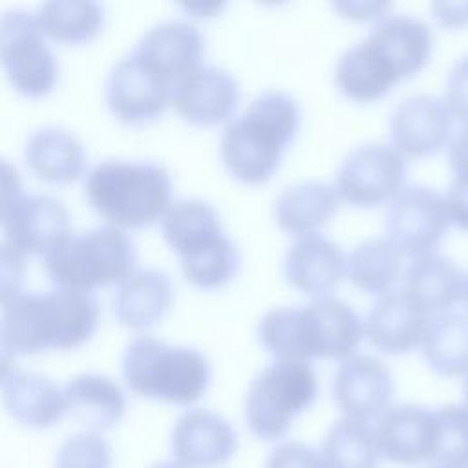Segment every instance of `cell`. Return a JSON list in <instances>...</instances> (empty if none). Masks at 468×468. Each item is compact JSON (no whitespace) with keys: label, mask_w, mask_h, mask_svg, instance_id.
Instances as JSON below:
<instances>
[{"label":"cell","mask_w":468,"mask_h":468,"mask_svg":"<svg viewBox=\"0 0 468 468\" xmlns=\"http://www.w3.org/2000/svg\"><path fill=\"white\" fill-rule=\"evenodd\" d=\"M452 128L453 115L446 102L430 93L402 99L389 117L393 146L411 157L437 154L450 141Z\"/></svg>","instance_id":"16"},{"label":"cell","mask_w":468,"mask_h":468,"mask_svg":"<svg viewBox=\"0 0 468 468\" xmlns=\"http://www.w3.org/2000/svg\"><path fill=\"white\" fill-rule=\"evenodd\" d=\"M2 402L16 422L31 430L51 428L66 415L62 389L37 371H15L2 384Z\"/></svg>","instance_id":"25"},{"label":"cell","mask_w":468,"mask_h":468,"mask_svg":"<svg viewBox=\"0 0 468 468\" xmlns=\"http://www.w3.org/2000/svg\"><path fill=\"white\" fill-rule=\"evenodd\" d=\"M386 238L402 252H431L450 227L444 196L426 185L402 186L386 212Z\"/></svg>","instance_id":"11"},{"label":"cell","mask_w":468,"mask_h":468,"mask_svg":"<svg viewBox=\"0 0 468 468\" xmlns=\"http://www.w3.org/2000/svg\"><path fill=\"white\" fill-rule=\"evenodd\" d=\"M420 347L435 373L444 377L468 373V311L446 309L430 318Z\"/></svg>","instance_id":"30"},{"label":"cell","mask_w":468,"mask_h":468,"mask_svg":"<svg viewBox=\"0 0 468 468\" xmlns=\"http://www.w3.org/2000/svg\"><path fill=\"white\" fill-rule=\"evenodd\" d=\"M442 101L453 117L461 119L463 124H468V53L457 58L452 66Z\"/></svg>","instance_id":"37"},{"label":"cell","mask_w":468,"mask_h":468,"mask_svg":"<svg viewBox=\"0 0 468 468\" xmlns=\"http://www.w3.org/2000/svg\"><path fill=\"white\" fill-rule=\"evenodd\" d=\"M433 468H448V466H433Z\"/></svg>","instance_id":"48"},{"label":"cell","mask_w":468,"mask_h":468,"mask_svg":"<svg viewBox=\"0 0 468 468\" xmlns=\"http://www.w3.org/2000/svg\"><path fill=\"white\" fill-rule=\"evenodd\" d=\"M161 229L179 256L185 278L196 287L218 289L238 272V247L208 201L186 197L172 203L161 218Z\"/></svg>","instance_id":"5"},{"label":"cell","mask_w":468,"mask_h":468,"mask_svg":"<svg viewBox=\"0 0 468 468\" xmlns=\"http://www.w3.org/2000/svg\"><path fill=\"white\" fill-rule=\"evenodd\" d=\"M35 18L44 35L58 42L91 40L104 24V7L99 2L53 0L38 5Z\"/></svg>","instance_id":"33"},{"label":"cell","mask_w":468,"mask_h":468,"mask_svg":"<svg viewBox=\"0 0 468 468\" xmlns=\"http://www.w3.org/2000/svg\"><path fill=\"white\" fill-rule=\"evenodd\" d=\"M66 413L90 431H104L121 422L126 413L122 388L106 375L80 373L62 389Z\"/></svg>","instance_id":"24"},{"label":"cell","mask_w":468,"mask_h":468,"mask_svg":"<svg viewBox=\"0 0 468 468\" xmlns=\"http://www.w3.org/2000/svg\"><path fill=\"white\" fill-rule=\"evenodd\" d=\"M344 16L355 18V20H366V18H380L388 13V4L382 2H340L335 5Z\"/></svg>","instance_id":"42"},{"label":"cell","mask_w":468,"mask_h":468,"mask_svg":"<svg viewBox=\"0 0 468 468\" xmlns=\"http://www.w3.org/2000/svg\"><path fill=\"white\" fill-rule=\"evenodd\" d=\"M122 377L141 397L188 406L205 395L210 384V364L196 347L170 346L141 335L124 349Z\"/></svg>","instance_id":"6"},{"label":"cell","mask_w":468,"mask_h":468,"mask_svg":"<svg viewBox=\"0 0 468 468\" xmlns=\"http://www.w3.org/2000/svg\"><path fill=\"white\" fill-rule=\"evenodd\" d=\"M464 402L468 408V373H466V380H464Z\"/></svg>","instance_id":"47"},{"label":"cell","mask_w":468,"mask_h":468,"mask_svg":"<svg viewBox=\"0 0 468 468\" xmlns=\"http://www.w3.org/2000/svg\"><path fill=\"white\" fill-rule=\"evenodd\" d=\"M0 62L13 88L27 97L49 93L58 77V62L35 15L11 7L0 13Z\"/></svg>","instance_id":"9"},{"label":"cell","mask_w":468,"mask_h":468,"mask_svg":"<svg viewBox=\"0 0 468 468\" xmlns=\"http://www.w3.org/2000/svg\"><path fill=\"white\" fill-rule=\"evenodd\" d=\"M366 40L400 80L419 73L428 64L433 49L430 26L417 16L402 13H386L377 18Z\"/></svg>","instance_id":"20"},{"label":"cell","mask_w":468,"mask_h":468,"mask_svg":"<svg viewBox=\"0 0 468 468\" xmlns=\"http://www.w3.org/2000/svg\"><path fill=\"white\" fill-rule=\"evenodd\" d=\"M258 336L276 360H346L362 342L364 322L347 302L325 294L302 307L269 309L258 322Z\"/></svg>","instance_id":"1"},{"label":"cell","mask_w":468,"mask_h":468,"mask_svg":"<svg viewBox=\"0 0 468 468\" xmlns=\"http://www.w3.org/2000/svg\"><path fill=\"white\" fill-rule=\"evenodd\" d=\"M174 298L168 274L159 269H132L113 292V313L122 325L143 329L165 316Z\"/></svg>","instance_id":"23"},{"label":"cell","mask_w":468,"mask_h":468,"mask_svg":"<svg viewBox=\"0 0 468 468\" xmlns=\"http://www.w3.org/2000/svg\"><path fill=\"white\" fill-rule=\"evenodd\" d=\"M26 161L42 179L71 183L84 172L86 152L82 141L60 126L35 130L26 143Z\"/></svg>","instance_id":"27"},{"label":"cell","mask_w":468,"mask_h":468,"mask_svg":"<svg viewBox=\"0 0 468 468\" xmlns=\"http://www.w3.org/2000/svg\"><path fill=\"white\" fill-rule=\"evenodd\" d=\"M431 9L442 26L457 27L468 22V4H433Z\"/></svg>","instance_id":"43"},{"label":"cell","mask_w":468,"mask_h":468,"mask_svg":"<svg viewBox=\"0 0 468 468\" xmlns=\"http://www.w3.org/2000/svg\"><path fill=\"white\" fill-rule=\"evenodd\" d=\"M448 161L453 176H468V124H463L448 141Z\"/></svg>","instance_id":"41"},{"label":"cell","mask_w":468,"mask_h":468,"mask_svg":"<svg viewBox=\"0 0 468 468\" xmlns=\"http://www.w3.org/2000/svg\"><path fill=\"white\" fill-rule=\"evenodd\" d=\"M170 448L183 468H218L230 461L238 448L232 424L210 410H188L174 424Z\"/></svg>","instance_id":"15"},{"label":"cell","mask_w":468,"mask_h":468,"mask_svg":"<svg viewBox=\"0 0 468 468\" xmlns=\"http://www.w3.org/2000/svg\"><path fill=\"white\" fill-rule=\"evenodd\" d=\"M463 271L435 250L415 256L402 274V291L428 314L450 309L461 300Z\"/></svg>","instance_id":"26"},{"label":"cell","mask_w":468,"mask_h":468,"mask_svg":"<svg viewBox=\"0 0 468 468\" xmlns=\"http://www.w3.org/2000/svg\"><path fill=\"white\" fill-rule=\"evenodd\" d=\"M106 101L124 122L157 119L172 102V86L146 68L133 53L119 58L106 79Z\"/></svg>","instance_id":"14"},{"label":"cell","mask_w":468,"mask_h":468,"mask_svg":"<svg viewBox=\"0 0 468 468\" xmlns=\"http://www.w3.org/2000/svg\"><path fill=\"white\" fill-rule=\"evenodd\" d=\"M322 468H378L375 430L367 422L336 420L320 448Z\"/></svg>","instance_id":"32"},{"label":"cell","mask_w":468,"mask_h":468,"mask_svg":"<svg viewBox=\"0 0 468 468\" xmlns=\"http://www.w3.org/2000/svg\"><path fill=\"white\" fill-rule=\"evenodd\" d=\"M395 382L389 367L371 355H351L333 377V399L346 419L367 422L391 404Z\"/></svg>","instance_id":"13"},{"label":"cell","mask_w":468,"mask_h":468,"mask_svg":"<svg viewBox=\"0 0 468 468\" xmlns=\"http://www.w3.org/2000/svg\"><path fill=\"white\" fill-rule=\"evenodd\" d=\"M338 194L324 181H302L280 192L274 201L276 223L296 238L314 234L338 208Z\"/></svg>","instance_id":"28"},{"label":"cell","mask_w":468,"mask_h":468,"mask_svg":"<svg viewBox=\"0 0 468 468\" xmlns=\"http://www.w3.org/2000/svg\"><path fill=\"white\" fill-rule=\"evenodd\" d=\"M402 256L388 238H371L346 256V274L355 287L382 294L400 276Z\"/></svg>","instance_id":"31"},{"label":"cell","mask_w":468,"mask_h":468,"mask_svg":"<svg viewBox=\"0 0 468 468\" xmlns=\"http://www.w3.org/2000/svg\"><path fill=\"white\" fill-rule=\"evenodd\" d=\"M132 53L174 90L185 75L201 66L205 37L188 20H163L141 35Z\"/></svg>","instance_id":"12"},{"label":"cell","mask_w":468,"mask_h":468,"mask_svg":"<svg viewBox=\"0 0 468 468\" xmlns=\"http://www.w3.org/2000/svg\"><path fill=\"white\" fill-rule=\"evenodd\" d=\"M428 320V313L404 291H388L367 311L364 335L377 349L400 355L420 346Z\"/></svg>","instance_id":"21"},{"label":"cell","mask_w":468,"mask_h":468,"mask_svg":"<svg viewBox=\"0 0 468 468\" xmlns=\"http://www.w3.org/2000/svg\"><path fill=\"white\" fill-rule=\"evenodd\" d=\"M400 79L364 38L347 48L336 60L335 82L338 90L356 101L371 102L386 95Z\"/></svg>","instance_id":"29"},{"label":"cell","mask_w":468,"mask_h":468,"mask_svg":"<svg viewBox=\"0 0 468 468\" xmlns=\"http://www.w3.org/2000/svg\"><path fill=\"white\" fill-rule=\"evenodd\" d=\"M15 349L9 346L2 327H0V384H4L16 369H15Z\"/></svg>","instance_id":"44"},{"label":"cell","mask_w":468,"mask_h":468,"mask_svg":"<svg viewBox=\"0 0 468 468\" xmlns=\"http://www.w3.org/2000/svg\"><path fill=\"white\" fill-rule=\"evenodd\" d=\"M406 168V157L393 144L364 143L342 159L333 186L355 207H375L402 190Z\"/></svg>","instance_id":"10"},{"label":"cell","mask_w":468,"mask_h":468,"mask_svg":"<svg viewBox=\"0 0 468 468\" xmlns=\"http://www.w3.org/2000/svg\"><path fill=\"white\" fill-rule=\"evenodd\" d=\"M22 197V179L16 166L0 157V223L7 219L11 210Z\"/></svg>","instance_id":"39"},{"label":"cell","mask_w":468,"mask_h":468,"mask_svg":"<svg viewBox=\"0 0 468 468\" xmlns=\"http://www.w3.org/2000/svg\"><path fill=\"white\" fill-rule=\"evenodd\" d=\"M283 274L303 294L325 296L346 274V254L322 234L300 236L285 252Z\"/></svg>","instance_id":"22"},{"label":"cell","mask_w":468,"mask_h":468,"mask_svg":"<svg viewBox=\"0 0 468 468\" xmlns=\"http://www.w3.org/2000/svg\"><path fill=\"white\" fill-rule=\"evenodd\" d=\"M133 263L132 238L113 225L69 234L44 256V267L55 285L84 292L119 282Z\"/></svg>","instance_id":"7"},{"label":"cell","mask_w":468,"mask_h":468,"mask_svg":"<svg viewBox=\"0 0 468 468\" xmlns=\"http://www.w3.org/2000/svg\"><path fill=\"white\" fill-rule=\"evenodd\" d=\"M239 101L238 80L223 68L201 64L185 75L172 90L177 113L201 126L227 121Z\"/></svg>","instance_id":"19"},{"label":"cell","mask_w":468,"mask_h":468,"mask_svg":"<svg viewBox=\"0 0 468 468\" xmlns=\"http://www.w3.org/2000/svg\"><path fill=\"white\" fill-rule=\"evenodd\" d=\"M265 468H322L320 455L303 442H283L267 457Z\"/></svg>","instance_id":"38"},{"label":"cell","mask_w":468,"mask_h":468,"mask_svg":"<svg viewBox=\"0 0 468 468\" xmlns=\"http://www.w3.org/2000/svg\"><path fill=\"white\" fill-rule=\"evenodd\" d=\"M5 241L18 252L48 254L71 234V214L66 205L48 194L20 197L4 221Z\"/></svg>","instance_id":"18"},{"label":"cell","mask_w":468,"mask_h":468,"mask_svg":"<svg viewBox=\"0 0 468 468\" xmlns=\"http://www.w3.org/2000/svg\"><path fill=\"white\" fill-rule=\"evenodd\" d=\"M298 128V101L287 91L267 90L223 128L219 139L223 165L243 183H265L278 170Z\"/></svg>","instance_id":"2"},{"label":"cell","mask_w":468,"mask_h":468,"mask_svg":"<svg viewBox=\"0 0 468 468\" xmlns=\"http://www.w3.org/2000/svg\"><path fill=\"white\" fill-rule=\"evenodd\" d=\"M112 446L95 431L68 437L55 455V468H112Z\"/></svg>","instance_id":"35"},{"label":"cell","mask_w":468,"mask_h":468,"mask_svg":"<svg viewBox=\"0 0 468 468\" xmlns=\"http://www.w3.org/2000/svg\"><path fill=\"white\" fill-rule=\"evenodd\" d=\"M26 278L24 254L7 241H0V303L7 305L18 294Z\"/></svg>","instance_id":"36"},{"label":"cell","mask_w":468,"mask_h":468,"mask_svg":"<svg viewBox=\"0 0 468 468\" xmlns=\"http://www.w3.org/2000/svg\"><path fill=\"white\" fill-rule=\"evenodd\" d=\"M99 316L91 292L57 285L18 294L4 305L0 327L15 353L71 349L91 336Z\"/></svg>","instance_id":"3"},{"label":"cell","mask_w":468,"mask_h":468,"mask_svg":"<svg viewBox=\"0 0 468 468\" xmlns=\"http://www.w3.org/2000/svg\"><path fill=\"white\" fill-rule=\"evenodd\" d=\"M444 203L450 221L468 232V176H453Z\"/></svg>","instance_id":"40"},{"label":"cell","mask_w":468,"mask_h":468,"mask_svg":"<svg viewBox=\"0 0 468 468\" xmlns=\"http://www.w3.org/2000/svg\"><path fill=\"white\" fill-rule=\"evenodd\" d=\"M437 446L433 463L448 468H468V408L446 404L433 410Z\"/></svg>","instance_id":"34"},{"label":"cell","mask_w":468,"mask_h":468,"mask_svg":"<svg viewBox=\"0 0 468 468\" xmlns=\"http://www.w3.org/2000/svg\"><path fill=\"white\" fill-rule=\"evenodd\" d=\"M461 300L464 302L466 305V311H468V272L463 276V287H461Z\"/></svg>","instance_id":"45"},{"label":"cell","mask_w":468,"mask_h":468,"mask_svg":"<svg viewBox=\"0 0 468 468\" xmlns=\"http://www.w3.org/2000/svg\"><path fill=\"white\" fill-rule=\"evenodd\" d=\"M373 430L378 453L389 463L402 466L433 463L437 424L428 408L417 404L389 406Z\"/></svg>","instance_id":"17"},{"label":"cell","mask_w":468,"mask_h":468,"mask_svg":"<svg viewBox=\"0 0 468 468\" xmlns=\"http://www.w3.org/2000/svg\"><path fill=\"white\" fill-rule=\"evenodd\" d=\"M150 468H183V466H179L176 461H174V463H172V461H161V463L152 464Z\"/></svg>","instance_id":"46"},{"label":"cell","mask_w":468,"mask_h":468,"mask_svg":"<svg viewBox=\"0 0 468 468\" xmlns=\"http://www.w3.org/2000/svg\"><path fill=\"white\" fill-rule=\"evenodd\" d=\"M318 378L309 362L274 360L258 371L245 397V420L261 441L282 439L294 417L313 406Z\"/></svg>","instance_id":"8"},{"label":"cell","mask_w":468,"mask_h":468,"mask_svg":"<svg viewBox=\"0 0 468 468\" xmlns=\"http://www.w3.org/2000/svg\"><path fill=\"white\" fill-rule=\"evenodd\" d=\"M90 205L113 227L137 229L154 223L172 205V177L155 161L106 159L84 177Z\"/></svg>","instance_id":"4"}]
</instances>
